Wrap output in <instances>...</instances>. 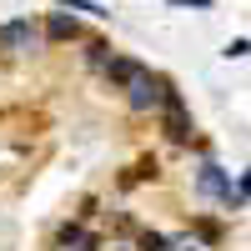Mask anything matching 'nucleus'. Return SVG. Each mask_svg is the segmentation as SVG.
I'll return each mask as SVG.
<instances>
[{"mask_svg":"<svg viewBox=\"0 0 251 251\" xmlns=\"http://www.w3.org/2000/svg\"><path fill=\"white\" fill-rule=\"evenodd\" d=\"M126 91H131V111H156L166 100V80H156L151 71H141V75L126 80Z\"/></svg>","mask_w":251,"mask_h":251,"instance_id":"f257e3e1","label":"nucleus"},{"mask_svg":"<svg viewBox=\"0 0 251 251\" xmlns=\"http://www.w3.org/2000/svg\"><path fill=\"white\" fill-rule=\"evenodd\" d=\"M166 136L171 141H191V116H186V100H181V91H171L166 86Z\"/></svg>","mask_w":251,"mask_h":251,"instance_id":"f03ea898","label":"nucleus"},{"mask_svg":"<svg viewBox=\"0 0 251 251\" xmlns=\"http://www.w3.org/2000/svg\"><path fill=\"white\" fill-rule=\"evenodd\" d=\"M30 46H35V25H30V20H5V25H0V50L20 55Z\"/></svg>","mask_w":251,"mask_h":251,"instance_id":"7ed1b4c3","label":"nucleus"},{"mask_svg":"<svg viewBox=\"0 0 251 251\" xmlns=\"http://www.w3.org/2000/svg\"><path fill=\"white\" fill-rule=\"evenodd\" d=\"M196 186H201L206 196H226V186H231V171H221L216 161H206V166H201V176H196Z\"/></svg>","mask_w":251,"mask_h":251,"instance_id":"20e7f679","label":"nucleus"},{"mask_svg":"<svg viewBox=\"0 0 251 251\" xmlns=\"http://www.w3.org/2000/svg\"><path fill=\"white\" fill-rule=\"evenodd\" d=\"M55 246H66V251H100V241H96L91 231H80V226H60Z\"/></svg>","mask_w":251,"mask_h":251,"instance_id":"39448f33","label":"nucleus"},{"mask_svg":"<svg viewBox=\"0 0 251 251\" xmlns=\"http://www.w3.org/2000/svg\"><path fill=\"white\" fill-rule=\"evenodd\" d=\"M146 66H141V60H121V55H111L106 60V75L116 80V86H126V80H131V75H141Z\"/></svg>","mask_w":251,"mask_h":251,"instance_id":"423d86ee","label":"nucleus"},{"mask_svg":"<svg viewBox=\"0 0 251 251\" xmlns=\"http://www.w3.org/2000/svg\"><path fill=\"white\" fill-rule=\"evenodd\" d=\"M75 35H80V25H75L71 15H60V10H55V15H50V25H46V40H75Z\"/></svg>","mask_w":251,"mask_h":251,"instance_id":"0eeeda50","label":"nucleus"},{"mask_svg":"<svg viewBox=\"0 0 251 251\" xmlns=\"http://www.w3.org/2000/svg\"><path fill=\"white\" fill-rule=\"evenodd\" d=\"M60 10H80V15H100V20L111 15V10H100L96 0H66V5H60Z\"/></svg>","mask_w":251,"mask_h":251,"instance_id":"6e6552de","label":"nucleus"},{"mask_svg":"<svg viewBox=\"0 0 251 251\" xmlns=\"http://www.w3.org/2000/svg\"><path fill=\"white\" fill-rule=\"evenodd\" d=\"M241 55H246V35H236L231 46H226V60H241Z\"/></svg>","mask_w":251,"mask_h":251,"instance_id":"1a4fd4ad","label":"nucleus"},{"mask_svg":"<svg viewBox=\"0 0 251 251\" xmlns=\"http://www.w3.org/2000/svg\"><path fill=\"white\" fill-rule=\"evenodd\" d=\"M166 251H201V246H196V241H186V236H181V241H166Z\"/></svg>","mask_w":251,"mask_h":251,"instance_id":"9d476101","label":"nucleus"},{"mask_svg":"<svg viewBox=\"0 0 251 251\" xmlns=\"http://www.w3.org/2000/svg\"><path fill=\"white\" fill-rule=\"evenodd\" d=\"M171 5H196V10H211V0H171Z\"/></svg>","mask_w":251,"mask_h":251,"instance_id":"9b49d317","label":"nucleus"},{"mask_svg":"<svg viewBox=\"0 0 251 251\" xmlns=\"http://www.w3.org/2000/svg\"><path fill=\"white\" fill-rule=\"evenodd\" d=\"M111 251H126V246H111Z\"/></svg>","mask_w":251,"mask_h":251,"instance_id":"f8f14e48","label":"nucleus"}]
</instances>
